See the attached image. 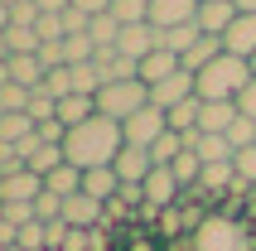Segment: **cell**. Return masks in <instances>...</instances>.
<instances>
[{
    "label": "cell",
    "mask_w": 256,
    "mask_h": 251,
    "mask_svg": "<svg viewBox=\"0 0 256 251\" xmlns=\"http://www.w3.org/2000/svg\"><path fill=\"white\" fill-rule=\"evenodd\" d=\"M121 145H126L121 121L92 116V121H82V126L68 130V140H63V160L78 164V169H102V164H112L116 154H121Z\"/></svg>",
    "instance_id": "cell-1"
},
{
    "label": "cell",
    "mask_w": 256,
    "mask_h": 251,
    "mask_svg": "<svg viewBox=\"0 0 256 251\" xmlns=\"http://www.w3.org/2000/svg\"><path fill=\"white\" fill-rule=\"evenodd\" d=\"M252 78H256V72H252L246 58L218 54L203 72H194V87H198V102H237V97H242V87L252 82Z\"/></svg>",
    "instance_id": "cell-2"
},
{
    "label": "cell",
    "mask_w": 256,
    "mask_h": 251,
    "mask_svg": "<svg viewBox=\"0 0 256 251\" xmlns=\"http://www.w3.org/2000/svg\"><path fill=\"white\" fill-rule=\"evenodd\" d=\"M140 106H150V87H145L140 78H130V82H106L97 92V116H106V121H130Z\"/></svg>",
    "instance_id": "cell-3"
},
{
    "label": "cell",
    "mask_w": 256,
    "mask_h": 251,
    "mask_svg": "<svg viewBox=\"0 0 256 251\" xmlns=\"http://www.w3.org/2000/svg\"><path fill=\"white\" fill-rule=\"evenodd\" d=\"M140 188H145V208L150 212H164V208H179V203H184V184L174 179L170 164H155Z\"/></svg>",
    "instance_id": "cell-4"
},
{
    "label": "cell",
    "mask_w": 256,
    "mask_h": 251,
    "mask_svg": "<svg viewBox=\"0 0 256 251\" xmlns=\"http://www.w3.org/2000/svg\"><path fill=\"white\" fill-rule=\"evenodd\" d=\"M121 130H126V145H140V150H150V145H155V140L170 130V116L160 112V106H140L130 121H121Z\"/></svg>",
    "instance_id": "cell-5"
},
{
    "label": "cell",
    "mask_w": 256,
    "mask_h": 251,
    "mask_svg": "<svg viewBox=\"0 0 256 251\" xmlns=\"http://www.w3.org/2000/svg\"><path fill=\"white\" fill-rule=\"evenodd\" d=\"M198 251H246V232L232 218H208L198 227Z\"/></svg>",
    "instance_id": "cell-6"
},
{
    "label": "cell",
    "mask_w": 256,
    "mask_h": 251,
    "mask_svg": "<svg viewBox=\"0 0 256 251\" xmlns=\"http://www.w3.org/2000/svg\"><path fill=\"white\" fill-rule=\"evenodd\" d=\"M44 194V179L34 174V169H5L0 174V203H34V198Z\"/></svg>",
    "instance_id": "cell-7"
},
{
    "label": "cell",
    "mask_w": 256,
    "mask_h": 251,
    "mask_svg": "<svg viewBox=\"0 0 256 251\" xmlns=\"http://www.w3.org/2000/svg\"><path fill=\"white\" fill-rule=\"evenodd\" d=\"M188 97H198V87H194V72H184V68L150 87V106H160V112H174V106L188 102Z\"/></svg>",
    "instance_id": "cell-8"
},
{
    "label": "cell",
    "mask_w": 256,
    "mask_h": 251,
    "mask_svg": "<svg viewBox=\"0 0 256 251\" xmlns=\"http://www.w3.org/2000/svg\"><path fill=\"white\" fill-rule=\"evenodd\" d=\"M155 48H160L155 24H126V29H121V39H116V54H121V58H130V63L150 58Z\"/></svg>",
    "instance_id": "cell-9"
},
{
    "label": "cell",
    "mask_w": 256,
    "mask_h": 251,
    "mask_svg": "<svg viewBox=\"0 0 256 251\" xmlns=\"http://www.w3.org/2000/svg\"><path fill=\"white\" fill-rule=\"evenodd\" d=\"M112 169H116L121 184H145L150 169H155V160H150V150H140V145H121V154L112 160Z\"/></svg>",
    "instance_id": "cell-10"
},
{
    "label": "cell",
    "mask_w": 256,
    "mask_h": 251,
    "mask_svg": "<svg viewBox=\"0 0 256 251\" xmlns=\"http://www.w3.org/2000/svg\"><path fill=\"white\" fill-rule=\"evenodd\" d=\"M63 222L68 227H102L106 222V203H97L92 194H72V198H63Z\"/></svg>",
    "instance_id": "cell-11"
},
{
    "label": "cell",
    "mask_w": 256,
    "mask_h": 251,
    "mask_svg": "<svg viewBox=\"0 0 256 251\" xmlns=\"http://www.w3.org/2000/svg\"><path fill=\"white\" fill-rule=\"evenodd\" d=\"M198 20V0H150V24L155 29H174Z\"/></svg>",
    "instance_id": "cell-12"
},
{
    "label": "cell",
    "mask_w": 256,
    "mask_h": 251,
    "mask_svg": "<svg viewBox=\"0 0 256 251\" xmlns=\"http://www.w3.org/2000/svg\"><path fill=\"white\" fill-rule=\"evenodd\" d=\"M232 20H237V5H232V0H203V5H198V20H194V24H198L203 34L222 39V34L232 29Z\"/></svg>",
    "instance_id": "cell-13"
},
{
    "label": "cell",
    "mask_w": 256,
    "mask_h": 251,
    "mask_svg": "<svg viewBox=\"0 0 256 251\" xmlns=\"http://www.w3.org/2000/svg\"><path fill=\"white\" fill-rule=\"evenodd\" d=\"M222 48L252 63L256 58V14H237V20H232V29L222 34Z\"/></svg>",
    "instance_id": "cell-14"
},
{
    "label": "cell",
    "mask_w": 256,
    "mask_h": 251,
    "mask_svg": "<svg viewBox=\"0 0 256 251\" xmlns=\"http://www.w3.org/2000/svg\"><path fill=\"white\" fill-rule=\"evenodd\" d=\"M179 68H184V63H179V54H170V48H155L150 58H140V72H136V78H140L145 87H155V82H164V78H174Z\"/></svg>",
    "instance_id": "cell-15"
},
{
    "label": "cell",
    "mask_w": 256,
    "mask_h": 251,
    "mask_svg": "<svg viewBox=\"0 0 256 251\" xmlns=\"http://www.w3.org/2000/svg\"><path fill=\"white\" fill-rule=\"evenodd\" d=\"M82 194H92L97 203H112V198L121 194V179H116V169H112V164H102V169H82Z\"/></svg>",
    "instance_id": "cell-16"
},
{
    "label": "cell",
    "mask_w": 256,
    "mask_h": 251,
    "mask_svg": "<svg viewBox=\"0 0 256 251\" xmlns=\"http://www.w3.org/2000/svg\"><path fill=\"white\" fill-rule=\"evenodd\" d=\"M44 78H48V68L39 63V54H14L10 58V82H20V87H44Z\"/></svg>",
    "instance_id": "cell-17"
},
{
    "label": "cell",
    "mask_w": 256,
    "mask_h": 251,
    "mask_svg": "<svg viewBox=\"0 0 256 251\" xmlns=\"http://www.w3.org/2000/svg\"><path fill=\"white\" fill-rule=\"evenodd\" d=\"M44 188H48V194H58V198H72V194H82V169L63 160V164H58L54 174H44Z\"/></svg>",
    "instance_id": "cell-18"
},
{
    "label": "cell",
    "mask_w": 256,
    "mask_h": 251,
    "mask_svg": "<svg viewBox=\"0 0 256 251\" xmlns=\"http://www.w3.org/2000/svg\"><path fill=\"white\" fill-rule=\"evenodd\" d=\"M155 34H160V48H170V54H179V58L203 39V29L194 24V20H188V24H174V29H155Z\"/></svg>",
    "instance_id": "cell-19"
},
{
    "label": "cell",
    "mask_w": 256,
    "mask_h": 251,
    "mask_svg": "<svg viewBox=\"0 0 256 251\" xmlns=\"http://www.w3.org/2000/svg\"><path fill=\"white\" fill-rule=\"evenodd\" d=\"M34 130H39V126L29 121V112H0V140H10L14 150H20L24 140H34Z\"/></svg>",
    "instance_id": "cell-20"
},
{
    "label": "cell",
    "mask_w": 256,
    "mask_h": 251,
    "mask_svg": "<svg viewBox=\"0 0 256 251\" xmlns=\"http://www.w3.org/2000/svg\"><path fill=\"white\" fill-rule=\"evenodd\" d=\"M218 54H228V48H222V39H213V34H203V39L194 44V48H188V54L179 58V63H184V72H203V68H208V63H213Z\"/></svg>",
    "instance_id": "cell-21"
},
{
    "label": "cell",
    "mask_w": 256,
    "mask_h": 251,
    "mask_svg": "<svg viewBox=\"0 0 256 251\" xmlns=\"http://www.w3.org/2000/svg\"><path fill=\"white\" fill-rule=\"evenodd\" d=\"M92 116H97V97H78V92H72V97H63L58 102V121L68 126H82V121H92Z\"/></svg>",
    "instance_id": "cell-22"
},
{
    "label": "cell",
    "mask_w": 256,
    "mask_h": 251,
    "mask_svg": "<svg viewBox=\"0 0 256 251\" xmlns=\"http://www.w3.org/2000/svg\"><path fill=\"white\" fill-rule=\"evenodd\" d=\"M87 39L97 44V48H116V39H121V24H116V14H92V24H87Z\"/></svg>",
    "instance_id": "cell-23"
},
{
    "label": "cell",
    "mask_w": 256,
    "mask_h": 251,
    "mask_svg": "<svg viewBox=\"0 0 256 251\" xmlns=\"http://www.w3.org/2000/svg\"><path fill=\"white\" fill-rule=\"evenodd\" d=\"M170 116V130H179V136H188V130H198V116H203V102L198 97H188V102H179L174 112H164Z\"/></svg>",
    "instance_id": "cell-24"
},
{
    "label": "cell",
    "mask_w": 256,
    "mask_h": 251,
    "mask_svg": "<svg viewBox=\"0 0 256 251\" xmlns=\"http://www.w3.org/2000/svg\"><path fill=\"white\" fill-rule=\"evenodd\" d=\"M184 150H188V145H184V136H179V130H164V136L150 145V160H155V164H174V160H179Z\"/></svg>",
    "instance_id": "cell-25"
},
{
    "label": "cell",
    "mask_w": 256,
    "mask_h": 251,
    "mask_svg": "<svg viewBox=\"0 0 256 251\" xmlns=\"http://www.w3.org/2000/svg\"><path fill=\"white\" fill-rule=\"evenodd\" d=\"M72 92H78V97H97V92H102L97 63H72Z\"/></svg>",
    "instance_id": "cell-26"
},
{
    "label": "cell",
    "mask_w": 256,
    "mask_h": 251,
    "mask_svg": "<svg viewBox=\"0 0 256 251\" xmlns=\"http://www.w3.org/2000/svg\"><path fill=\"white\" fill-rule=\"evenodd\" d=\"M5 44H10V58L14 54H39V29H24V24H10L5 29Z\"/></svg>",
    "instance_id": "cell-27"
},
{
    "label": "cell",
    "mask_w": 256,
    "mask_h": 251,
    "mask_svg": "<svg viewBox=\"0 0 256 251\" xmlns=\"http://www.w3.org/2000/svg\"><path fill=\"white\" fill-rule=\"evenodd\" d=\"M63 58H68V68L72 63H92V58H97V44L87 39V34H68V39H63Z\"/></svg>",
    "instance_id": "cell-28"
},
{
    "label": "cell",
    "mask_w": 256,
    "mask_h": 251,
    "mask_svg": "<svg viewBox=\"0 0 256 251\" xmlns=\"http://www.w3.org/2000/svg\"><path fill=\"white\" fill-rule=\"evenodd\" d=\"M228 145H232V150H252V145H256V121H252V116L237 112V121L228 126Z\"/></svg>",
    "instance_id": "cell-29"
},
{
    "label": "cell",
    "mask_w": 256,
    "mask_h": 251,
    "mask_svg": "<svg viewBox=\"0 0 256 251\" xmlns=\"http://www.w3.org/2000/svg\"><path fill=\"white\" fill-rule=\"evenodd\" d=\"M14 246H20V251H48V222H39V218H34V222H24Z\"/></svg>",
    "instance_id": "cell-30"
},
{
    "label": "cell",
    "mask_w": 256,
    "mask_h": 251,
    "mask_svg": "<svg viewBox=\"0 0 256 251\" xmlns=\"http://www.w3.org/2000/svg\"><path fill=\"white\" fill-rule=\"evenodd\" d=\"M170 169H174V179L184 184V188H194V184H198V174H203V160H198L194 150H184V154H179V160H174Z\"/></svg>",
    "instance_id": "cell-31"
},
{
    "label": "cell",
    "mask_w": 256,
    "mask_h": 251,
    "mask_svg": "<svg viewBox=\"0 0 256 251\" xmlns=\"http://www.w3.org/2000/svg\"><path fill=\"white\" fill-rule=\"evenodd\" d=\"M232 169H237V184H242V188H256V145L232 154Z\"/></svg>",
    "instance_id": "cell-32"
},
{
    "label": "cell",
    "mask_w": 256,
    "mask_h": 251,
    "mask_svg": "<svg viewBox=\"0 0 256 251\" xmlns=\"http://www.w3.org/2000/svg\"><path fill=\"white\" fill-rule=\"evenodd\" d=\"M34 218H39V222H58V218H63V198L44 188V194L34 198Z\"/></svg>",
    "instance_id": "cell-33"
},
{
    "label": "cell",
    "mask_w": 256,
    "mask_h": 251,
    "mask_svg": "<svg viewBox=\"0 0 256 251\" xmlns=\"http://www.w3.org/2000/svg\"><path fill=\"white\" fill-rule=\"evenodd\" d=\"M44 92H48V97H72V68H54L48 72V78H44Z\"/></svg>",
    "instance_id": "cell-34"
},
{
    "label": "cell",
    "mask_w": 256,
    "mask_h": 251,
    "mask_svg": "<svg viewBox=\"0 0 256 251\" xmlns=\"http://www.w3.org/2000/svg\"><path fill=\"white\" fill-rule=\"evenodd\" d=\"M24 106H29V87H20V82L0 87V112H24Z\"/></svg>",
    "instance_id": "cell-35"
},
{
    "label": "cell",
    "mask_w": 256,
    "mask_h": 251,
    "mask_svg": "<svg viewBox=\"0 0 256 251\" xmlns=\"http://www.w3.org/2000/svg\"><path fill=\"white\" fill-rule=\"evenodd\" d=\"M63 251H97V227H68Z\"/></svg>",
    "instance_id": "cell-36"
},
{
    "label": "cell",
    "mask_w": 256,
    "mask_h": 251,
    "mask_svg": "<svg viewBox=\"0 0 256 251\" xmlns=\"http://www.w3.org/2000/svg\"><path fill=\"white\" fill-rule=\"evenodd\" d=\"M39 39L44 44H58V39H68V29H63V14H39Z\"/></svg>",
    "instance_id": "cell-37"
},
{
    "label": "cell",
    "mask_w": 256,
    "mask_h": 251,
    "mask_svg": "<svg viewBox=\"0 0 256 251\" xmlns=\"http://www.w3.org/2000/svg\"><path fill=\"white\" fill-rule=\"evenodd\" d=\"M0 218L10 227H24V222H34V203H0Z\"/></svg>",
    "instance_id": "cell-38"
},
{
    "label": "cell",
    "mask_w": 256,
    "mask_h": 251,
    "mask_svg": "<svg viewBox=\"0 0 256 251\" xmlns=\"http://www.w3.org/2000/svg\"><path fill=\"white\" fill-rule=\"evenodd\" d=\"M237 112H242V116H252V121H256V78H252V82L242 87V97H237Z\"/></svg>",
    "instance_id": "cell-39"
},
{
    "label": "cell",
    "mask_w": 256,
    "mask_h": 251,
    "mask_svg": "<svg viewBox=\"0 0 256 251\" xmlns=\"http://www.w3.org/2000/svg\"><path fill=\"white\" fill-rule=\"evenodd\" d=\"M72 10H82L87 20H92V14H106V10H112V0H72Z\"/></svg>",
    "instance_id": "cell-40"
},
{
    "label": "cell",
    "mask_w": 256,
    "mask_h": 251,
    "mask_svg": "<svg viewBox=\"0 0 256 251\" xmlns=\"http://www.w3.org/2000/svg\"><path fill=\"white\" fill-rule=\"evenodd\" d=\"M237 5V14H256V0H232Z\"/></svg>",
    "instance_id": "cell-41"
},
{
    "label": "cell",
    "mask_w": 256,
    "mask_h": 251,
    "mask_svg": "<svg viewBox=\"0 0 256 251\" xmlns=\"http://www.w3.org/2000/svg\"><path fill=\"white\" fill-rule=\"evenodd\" d=\"M10 82V58H0V87Z\"/></svg>",
    "instance_id": "cell-42"
},
{
    "label": "cell",
    "mask_w": 256,
    "mask_h": 251,
    "mask_svg": "<svg viewBox=\"0 0 256 251\" xmlns=\"http://www.w3.org/2000/svg\"><path fill=\"white\" fill-rule=\"evenodd\" d=\"M10 24V0H0V29Z\"/></svg>",
    "instance_id": "cell-43"
},
{
    "label": "cell",
    "mask_w": 256,
    "mask_h": 251,
    "mask_svg": "<svg viewBox=\"0 0 256 251\" xmlns=\"http://www.w3.org/2000/svg\"><path fill=\"white\" fill-rule=\"evenodd\" d=\"M0 58H10V44H5V29H0Z\"/></svg>",
    "instance_id": "cell-44"
},
{
    "label": "cell",
    "mask_w": 256,
    "mask_h": 251,
    "mask_svg": "<svg viewBox=\"0 0 256 251\" xmlns=\"http://www.w3.org/2000/svg\"><path fill=\"white\" fill-rule=\"evenodd\" d=\"M0 251H10V246H5V242H0Z\"/></svg>",
    "instance_id": "cell-45"
},
{
    "label": "cell",
    "mask_w": 256,
    "mask_h": 251,
    "mask_svg": "<svg viewBox=\"0 0 256 251\" xmlns=\"http://www.w3.org/2000/svg\"><path fill=\"white\" fill-rule=\"evenodd\" d=\"M252 72H256V58H252Z\"/></svg>",
    "instance_id": "cell-46"
},
{
    "label": "cell",
    "mask_w": 256,
    "mask_h": 251,
    "mask_svg": "<svg viewBox=\"0 0 256 251\" xmlns=\"http://www.w3.org/2000/svg\"><path fill=\"white\" fill-rule=\"evenodd\" d=\"M10 251H20V246H10Z\"/></svg>",
    "instance_id": "cell-47"
},
{
    "label": "cell",
    "mask_w": 256,
    "mask_h": 251,
    "mask_svg": "<svg viewBox=\"0 0 256 251\" xmlns=\"http://www.w3.org/2000/svg\"><path fill=\"white\" fill-rule=\"evenodd\" d=\"M198 5H203V0H198Z\"/></svg>",
    "instance_id": "cell-48"
}]
</instances>
